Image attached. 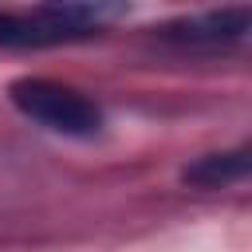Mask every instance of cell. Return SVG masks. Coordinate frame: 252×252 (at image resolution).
I'll list each match as a JSON object with an SVG mask.
<instances>
[{"mask_svg": "<svg viewBox=\"0 0 252 252\" xmlns=\"http://www.w3.org/2000/svg\"><path fill=\"white\" fill-rule=\"evenodd\" d=\"M12 102L20 114H28L32 122L55 130V134H67V138H91L102 130V106L71 87V83H59V79H39V75H28V79H16L8 87Z\"/></svg>", "mask_w": 252, "mask_h": 252, "instance_id": "obj_1", "label": "cell"}, {"mask_svg": "<svg viewBox=\"0 0 252 252\" xmlns=\"http://www.w3.org/2000/svg\"><path fill=\"white\" fill-rule=\"evenodd\" d=\"M244 32H248V12L244 8L205 12V16H189V20H177V24L161 28L165 39H185V43H220V39H236Z\"/></svg>", "mask_w": 252, "mask_h": 252, "instance_id": "obj_3", "label": "cell"}, {"mask_svg": "<svg viewBox=\"0 0 252 252\" xmlns=\"http://www.w3.org/2000/svg\"><path fill=\"white\" fill-rule=\"evenodd\" d=\"M110 8L91 4H43L32 12H0V47H51L98 32Z\"/></svg>", "mask_w": 252, "mask_h": 252, "instance_id": "obj_2", "label": "cell"}, {"mask_svg": "<svg viewBox=\"0 0 252 252\" xmlns=\"http://www.w3.org/2000/svg\"><path fill=\"white\" fill-rule=\"evenodd\" d=\"M248 169H252L248 150H224V154H205L193 165H185L181 169V181L185 185H197V189H224V185L244 181Z\"/></svg>", "mask_w": 252, "mask_h": 252, "instance_id": "obj_4", "label": "cell"}]
</instances>
